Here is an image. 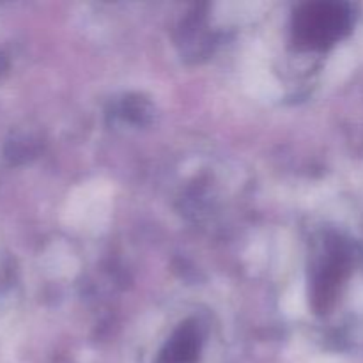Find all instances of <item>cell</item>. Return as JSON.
<instances>
[{
  "instance_id": "cell-1",
  "label": "cell",
  "mask_w": 363,
  "mask_h": 363,
  "mask_svg": "<svg viewBox=\"0 0 363 363\" xmlns=\"http://www.w3.org/2000/svg\"><path fill=\"white\" fill-rule=\"evenodd\" d=\"M346 27V14L335 4L314 2L298 11L294 30L300 41L308 46H325L340 35Z\"/></svg>"
},
{
  "instance_id": "cell-2",
  "label": "cell",
  "mask_w": 363,
  "mask_h": 363,
  "mask_svg": "<svg viewBox=\"0 0 363 363\" xmlns=\"http://www.w3.org/2000/svg\"><path fill=\"white\" fill-rule=\"evenodd\" d=\"M199 353V328L194 325L181 326L163 351V363H191Z\"/></svg>"
}]
</instances>
